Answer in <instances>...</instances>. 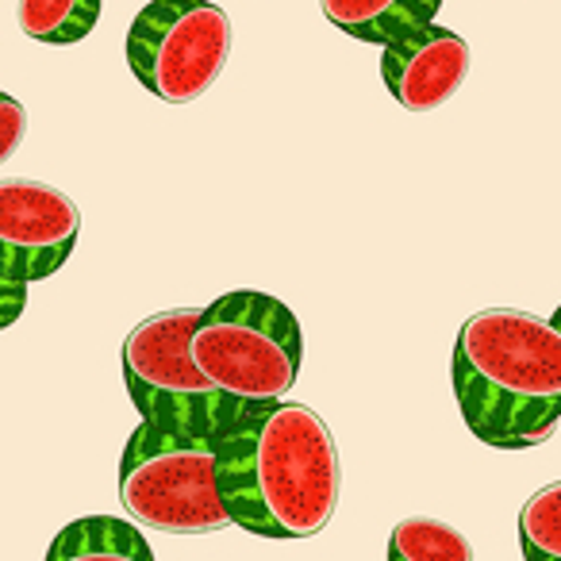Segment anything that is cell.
Listing matches in <instances>:
<instances>
[{
  "instance_id": "6da1fadb",
  "label": "cell",
  "mask_w": 561,
  "mask_h": 561,
  "mask_svg": "<svg viewBox=\"0 0 561 561\" xmlns=\"http://www.w3.org/2000/svg\"><path fill=\"white\" fill-rule=\"evenodd\" d=\"M211 443L234 527L257 538H312L331 523L343 469L320 412L289 400L247 408Z\"/></svg>"
},
{
  "instance_id": "7a4b0ae2",
  "label": "cell",
  "mask_w": 561,
  "mask_h": 561,
  "mask_svg": "<svg viewBox=\"0 0 561 561\" xmlns=\"http://www.w3.org/2000/svg\"><path fill=\"white\" fill-rule=\"evenodd\" d=\"M461 420L496 450H530L561 420V328L519 308L473 312L454 343Z\"/></svg>"
},
{
  "instance_id": "3957f363",
  "label": "cell",
  "mask_w": 561,
  "mask_h": 561,
  "mask_svg": "<svg viewBox=\"0 0 561 561\" xmlns=\"http://www.w3.org/2000/svg\"><path fill=\"white\" fill-rule=\"evenodd\" d=\"M305 358V331L289 305L254 289L224 293L193 331V362L227 400L247 408L280 404Z\"/></svg>"
},
{
  "instance_id": "277c9868",
  "label": "cell",
  "mask_w": 561,
  "mask_h": 561,
  "mask_svg": "<svg viewBox=\"0 0 561 561\" xmlns=\"http://www.w3.org/2000/svg\"><path fill=\"white\" fill-rule=\"evenodd\" d=\"M119 500L139 527L211 535L234 527L219 492L216 443L142 420L119 458Z\"/></svg>"
},
{
  "instance_id": "5b68a950",
  "label": "cell",
  "mask_w": 561,
  "mask_h": 561,
  "mask_svg": "<svg viewBox=\"0 0 561 561\" xmlns=\"http://www.w3.org/2000/svg\"><path fill=\"white\" fill-rule=\"evenodd\" d=\"M204 308H170L124 339V385L147 423L216 438L247 404L227 400L193 362V331Z\"/></svg>"
},
{
  "instance_id": "8992f818",
  "label": "cell",
  "mask_w": 561,
  "mask_h": 561,
  "mask_svg": "<svg viewBox=\"0 0 561 561\" xmlns=\"http://www.w3.org/2000/svg\"><path fill=\"white\" fill-rule=\"evenodd\" d=\"M231 58V20L211 0H150L127 32V66L165 104L204 96Z\"/></svg>"
},
{
  "instance_id": "52a82bcc",
  "label": "cell",
  "mask_w": 561,
  "mask_h": 561,
  "mask_svg": "<svg viewBox=\"0 0 561 561\" xmlns=\"http://www.w3.org/2000/svg\"><path fill=\"white\" fill-rule=\"evenodd\" d=\"M81 234V211L43 181H0V328L24 312L27 289L70 262Z\"/></svg>"
},
{
  "instance_id": "ba28073f",
  "label": "cell",
  "mask_w": 561,
  "mask_h": 561,
  "mask_svg": "<svg viewBox=\"0 0 561 561\" xmlns=\"http://www.w3.org/2000/svg\"><path fill=\"white\" fill-rule=\"evenodd\" d=\"M469 73V43L450 27H423L381 55V78L392 101L408 112H431L461 89Z\"/></svg>"
},
{
  "instance_id": "9c48e42d",
  "label": "cell",
  "mask_w": 561,
  "mask_h": 561,
  "mask_svg": "<svg viewBox=\"0 0 561 561\" xmlns=\"http://www.w3.org/2000/svg\"><path fill=\"white\" fill-rule=\"evenodd\" d=\"M323 16L358 43H400L435 24L443 0H320Z\"/></svg>"
},
{
  "instance_id": "30bf717a",
  "label": "cell",
  "mask_w": 561,
  "mask_h": 561,
  "mask_svg": "<svg viewBox=\"0 0 561 561\" xmlns=\"http://www.w3.org/2000/svg\"><path fill=\"white\" fill-rule=\"evenodd\" d=\"M47 561H154L142 530L116 515H85L55 535Z\"/></svg>"
},
{
  "instance_id": "8fae6325",
  "label": "cell",
  "mask_w": 561,
  "mask_h": 561,
  "mask_svg": "<svg viewBox=\"0 0 561 561\" xmlns=\"http://www.w3.org/2000/svg\"><path fill=\"white\" fill-rule=\"evenodd\" d=\"M101 24V0H20V32L35 43L70 47Z\"/></svg>"
},
{
  "instance_id": "7c38bea8",
  "label": "cell",
  "mask_w": 561,
  "mask_h": 561,
  "mask_svg": "<svg viewBox=\"0 0 561 561\" xmlns=\"http://www.w3.org/2000/svg\"><path fill=\"white\" fill-rule=\"evenodd\" d=\"M389 561H473V542L450 523L412 515L392 527Z\"/></svg>"
},
{
  "instance_id": "4fadbf2b",
  "label": "cell",
  "mask_w": 561,
  "mask_h": 561,
  "mask_svg": "<svg viewBox=\"0 0 561 561\" xmlns=\"http://www.w3.org/2000/svg\"><path fill=\"white\" fill-rule=\"evenodd\" d=\"M523 561H561V481L538 489L519 512Z\"/></svg>"
},
{
  "instance_id": "5bb4252c",
  "label": "cell",
  "mask_w": 561,
  "mask_h": 561,
  "mask_svg": "<svg viewBox=\"0 0 561 561\" xmlns=\"http://www.w3.org/2000/svg\"><path fill=\"white\" fill-rule=\"evenodd\" d=\"M0 112H4V147H0V158H12L24 139V127H27V112L20 108L16 96H0Z\"/></svg>"
},
{
  "instance_id": "9a60e30c",
  "label": "cell",
  "mask_w": 561,
  "mask_h": 561,
  "mask_svg": "<svg viewBox=\"0 0 561 561\" xmlns=\"http://www.w3.org/2000/svg\"><path fill=\"white\" fill-rule=\"evenodd\" d=\"M553 323H558V328H561V308H558V312H553Z\"/></svg>"
}]
</instances>
